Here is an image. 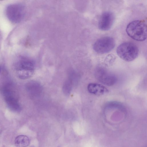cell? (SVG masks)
Listing matches in <instances>:
<instances>
[{
	"label": "cell",
	"mask_w": 147,
	"mask_h": 147,
	"mask_svg": "<svg viewBox=\"0 0 147 147\" xmlns=\"http://www.w3.org/2000/svg\"><path fill=\"white\" fill-rule=\"evenodd\" d=\"M116 52L118 56L127 61L134 60L138 57L139 50L137 46L131 42H123L117 48Z\"/></svg>",
	"instance_id": "2"
},
{
	"label": "cell",
	"mask_w": 147,
	"mask_h": 147,
	"mask_svg": "<svg viewBox=\"0 0 147 147\" xmlns=\"http://www.w3.org/2000/svg\"><path fill=\"white\" fill-rule=\"evenodd\" d=\"M11 85H7L2 89V92L5 102L9 108L13 111L21 109L17 94Z\"/></svg>",
	"instance_id": "3"
},
{
	"label": "cell",
	"mask_w": 147,
	"mask_h": 147,
	"mask_svg": "<svg viewBox=\"0 0 147 147\" xmlns=\"http://www.w3.org/2000/svg\"><path fill=\"white\" fill-rule=\"evenodd\" d=\"M72 84L69 79L65 82L63 85V90L65 95H67L69 94L72 89Z\"/></svg>",
	"instance_id": "12"
},
{
	"label": "cell",
	"mask_w": 147,
	"mask_h": 147,
	"mask_svg": "<svg viewBox=\"0 0 147 147\" xmlns=\"http://www.w3.org/2000/svg\"><path fill=\"white\" fill-rule=\"evenodd\" d=\"M126 32L133 39L139 41L144 40L147 37V25L143 20H135L127 25Z\"/></svg>",
	"instance_id": "1"
},
{
	"label": "cell",
	"mask_w": 147,
	"mask_h": 147,
	"mask_svg": "<svg viewBox=\"0 0 147 147\" xmlns=\"http://www.w3.org/2000/svg\"><path fill=\"white\" fill-rule=\"evenodd\" d=\"M115 45V41L112 37L105 36L97 40L93 45V49L96 53L103 54L110 52Z\"/></svg>",
	"instance_id": "5"
},
{
	"label": "cell",
	"mask_w": 147,
	"mask_h": 147,
	"mask_svg": "<svg viewBox=\"0 0 147 147\" xmlns=\"http://www.w3.org/2000/svg\"><path fill=\"white\" fill-rule=\"evenodd\" d=\"M95 75L97 80L107 86H112L117 81V78L114 75L102 68L96 69Z\"/></svg>",
	"instance_id": "6"
},
{
	"label": "cell",
	"mask_w": 147,
	"mask_h": 147,
	"mask_svg": "<svg viewBox=\"0 0 147 147\" xmlns=\"http://www.w3.org/2000/svg\"><path fill=\"white\" fill-rule=\"evenodd\" d=\"M0 71H1V68H0Z\"/></svg>",
	"instance_id": "14"
},
{
	"label": "cell",
	"mask_w": 147,
	"mask_h": 147,
	"mask_svg": "<svg viewBox=\"0 0 147 147\" xmlns=\"http://www.w3.org/2000/svg\"><path fill=\"white\" fill-rule=\"evenodd\" d=\"M69 80L71 82L72 84L77 83L78 80V75L77 73L74 71H71L69 73Z\"/></svg>",
	"instance_id": "13"
},
{
	"label": "cell",
	"mask_w": 147,
	"mask_h": 147,
	"mask_svg": "<svg viewBox=\"0 0 147 147\" xmlns=\"http://www.w3.org/2000/svg\"><path fill=\"white\" fill-rule=\"evenodd\" d=\"M16 69L17 71H34V64L31 59L26 57H21L16 62Z\"/></svg>",
	"instance_id": "8"
},
{
	"label": "cell",
	"mask_w": 147,
	"mask_h": 147,
	"mask_svg": "<svg viewBox=\"0 0 147 147\" xmlns=\"http://www.w3.org/2000/svg\"><path fill=\"white\" fill-rule=\"evenodd\" d=\"M14 144L16 147H27L30 144L29 139L26 135H19L15 139Z\"/></svg>",
	"instance_id": "11"
},
{
	"label": "cell",
	"mask_w": 147,
	"mask_h": 147,
	"mask_svg": "<svg viewBox=\"0 0 147 147\" xmlns=\"http://www.w3.org/2000/svg\"><path fill=\"white\" fill-rule=\"evenodd\" d=\"M87 89L89 93L97 95L104 94L109 91L103 85L94 83L89 84Z\"/></svg>",
	"instance_id": "9"
},
{
	"label": "cell",
	"mask_w": 147,
	"mask_h": 147,
	"mask_svg": "<svg viewBox=\"0 0 147 147\" xmlns=\"http://www.w3.org/2000/svg\"><path fill=\"white\" fill-rule=\"evenodd\" d=\"M28 91L33 96H37L42 92V88L41 84L36 81H31L29 82L27 86Z\"/></svg>",
	"instance_id": "10"
},
{
	"label": "cell",
	"mask_w": 147,
	"mask_h": 147,
	"mask_svg": "<svg viewBox=\"0 0 147 147\" xmlns=\"http://www.w3.org/2000/svg\"><path fill=\"white\" fill-rule=\"evenodd\" d=\"M6 12L7 17L10 21L13 23H18L24 18L25 13V8L21 4H11L7 6Z\"/></svg>",
	"instance_id": "4"
},
{
	"label": "cell",
	"mask_w": 147,
	"mask_h": 147,
	"mask_svg": "<svg viewBox=\"0 0 147 147\" xmlns=\"http://www.w3.org/2000/svg\"><path fill=\"white\" fill-rule=\"evenodd\" d=\"M115 16L111 11H105L101 15L98 21V26L102 30H109L112 27L115 21Z\"/></svg>",
	"instance_id": "7"
}]
</instances>
